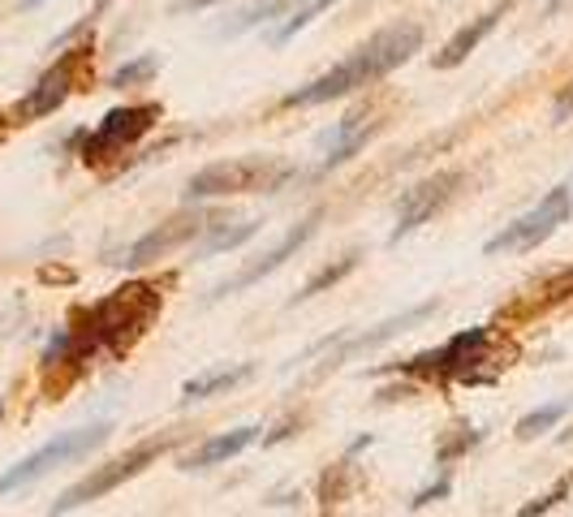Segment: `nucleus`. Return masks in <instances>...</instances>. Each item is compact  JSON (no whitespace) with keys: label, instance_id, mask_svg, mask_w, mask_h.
I'll return each instance as SVG.
<instances>
[{"label":"nucleus","instance_id":"6e6552de","mask_svg":"<svg viewBox=\"0 0 573 517\" xmlns=\"http://www.w3.org/2000/svg\"><path fill=\"white\" fill-rule=\"evenodd\" d=\"M457 186H461V173H457V168H444V173H435L428 181L410 186V190L401 195V203H397V224H393V237H388V242H401V237H410L419 224H428L431 216L457 195Z\"/></svg>","mask_w":573,"mask_h":517},{"label":"nucleus","instance_id":"b1692460","mask_svg":"<svg viewBox=\"0 0 573 517\" xmlns=\"http://www.w3.org/2000/svg\"><path fill=\"white\" fill-rule=\"evenodd\" d=\"M346 479H350V461H341V466H337V479H332V470L324 474V483H319V492H324V505H328V509L346 501Z\"/></svg>","mask_w":573,"mask_h":517},{"label":"nucleus","instance_id":"1a4fd4ad","mask_svg":"<svg viewBox=\"0 0 573 517\" xmlns=\"http://www.w3.org/2000/svg\"><path fill=\"white\" fill-rule=\"evenodd\" d=\"M488 345H492V328H470V332H457L448 345L410 359L401 371H410V375H457V379H466L475 363H483Z\"/></svg>","mask_w":573,"mask_h":517},{"label":"nucleus","instance_id":"4be33fe9","mask_svg":"<svg viewBox=\"0 0 573 517\" xmlns=\"http://www.w3.org/2000/svg\"><path fill=\"white\" fill-rule=\"evenodd\" d=\"M570 414V401H552V406H539V410H530L513 432H517V440H535V436H543V432H552L561 419Z\"/></svg>","mask_w":573,"mask_h":517},{"label":"nucleus","instance_id":"393cba45","mask_svg":"<svg viewBox=\"0 0 573 517\" xmlns=\"http://www.w3.org/2000/svg\"><path fill=\"white\" fill-rule=\"evenodd\" d=\"M570 487H573V479H561V483H557V487H552L548 496H539V501H530V505L522 509V517H535V514H548V509H557V505H561L565 496H570Z\"/></svg>","mask_w":573,"mask_h":517},{"label":"nucleus","instance_id":"4468645a","mask_svg":"<svg viewBox=\"0 0 573 517\" xmlns=\"http://www.w3.org/2000/svg\"><path fill=\"white\" fill-rule=\"evenodd\" d=\"M513 4H517V0H496L488 13H479L470 26H461V31H457V35H453L435 57H431V66H435V70H457V66H461V61H466V57H470V52H475L492 31H496V26H501V17L513 9Z\"/></svg>","mask_w":573,"mask_h":517},{"label":"nucleus","instance_id":"5701e85b","mask_svg":"<svg viewBox=\"0 0 573 517\" xmlns=\"http://www.w3.org/2000/svg\"><path fill=\"white\" fill-rule=\"evenodd\" d=\"M155 70H160V61H155V57L147 52V57H135L130 66H121L117 74L108 78V86H113V91H126V86H143V82H151V78H155Z\"/></svg>","mask_w":573,"mask_h":517},{"label":"nucleus","instance_id":"f8f14e48","mask_svg":"<svg viewBox=\"0 0 573 517\" xmlns=\"http://www.w3.org/2000/svg\"><path fill=\"white\" fill-rule=\"evenodd\" d=\"M431 310H435V302H423V306H410V310H401V315H393V319L375 324L371 332H359V337H337V345H332V341L315 345V350H328V363L319 367V375H324V371H337L341 363L359 359V354H366V350H379V345H388L393 337H401V332H410L414 324H423Z\"/></svg>","mask_w":573,"mask_h":517},{"label":"nucleus","instance_id":"9b49d317","mask_svg":"<svg viewBox=\"0 0 573 517\" xmlns=\"http://www.w3.org/2000/svg\"><path fill=\"white\" fill-rule=\"evenodd\" d=\"M203 228H212V221H203L199 212H177V216H168L164 224H155L151 233H143L121 259H113V263H126V268H147V263H155V259H164V255H173V250H182L186 242H195Z\"/></svg>","mask_w":573,"mask_h":517},{"label":"nucleus","instance_id":"dca6fc26","mask_svg":"<svg viewBox=\"0 0 573 517\" xmlns=\"http://www.w3.org/2000/svg\"><path fill=\"white\" fill-rule=\"evenodd\" d=\"M259 436V427H233V432H224V436H212V440H203L195 453H186L182 457V470H208V466H224L229 457H237L242 448H250Z\"/></svg>","mask_w":573,"mask_h":517},{"label":"nucleus","instance_id":"9d476101","mask_svg":"<svg viewBox=\"0 0 573 517\" xmlns=\"http://www.w3.org/2000/svg\"><path fill=\"white\" fill-rule=\"evenodd\" d=\"M315 228H319V212L302 216V221L293 224V228H289V233L281 237V242H277V246H272V250H264V255H259V259H255L250 268H242V272H237L233 281L215 285L212 294H208V302H220V297H229V294H242V290L259 285L264 277H272V272H277V268L285 263V259H293V255H297V250H302V246H306V242L315 237Z\"/></svg>","mask_w":573,"mask_h":517},{"label":"nucleus","instance_id":"412c9836","mask_svg":"<svg viewBox=\"0 0 573 517\" xmlns=\"http://www.w3.org/2000/svg\"><path fill=\"white\" fill-rule=\"evenodd\" d=\"M332 4H341V0H297V4L289 9V17L281 22V31L272 35V44H277V48H281V44H289L297 31H306V26H311V22H315L324 9H332Z\"/></svg>","mask_w":573,"mask_h":517},{"label":"nucleus","instance_id":"a211bd4d","mask_svg":"<svg viewBox=\"0 0 573 517\" xmlns=\"http://www.w3.org/2000/svg\"><path fill=\"white\" fill-rule=\"evenodd\" d=\"M359 259H362L359 250H346L337 263L319 268V272H315V277H311V281H306V285L293 294V302H289V306H297V302H306V297H315V294H324V290H332V285H341V281H346V277L359 268Z\"/></svg>","mask_w":573,"mask_h":517},{"label":"nucleus","instance_id":"6ab92c4d","mask_svg":"<svg viewBox=\"0 0 573 517\" xmlns=\"http://www.w3.org/2000/svg\"><path fill=\"white\" fill-rule=\"evenodd\" d=\"M297 0H264V4H255V9H242L233 22H224L215 35H242V31H255V26H268V22H277V17H285L289 9H293Z\"/></svg>","mask_w":573,"mask_h":517},{"label":"nucleus","instance_id":"f03ea898","mask_svg":"<svg viewBox=\"0 0 573 517\" xmlns=\"http://www.w3.org/2000/svg\"><path fill=\"white\" fill-rule=\"evenodd\" d=\"M160 290L155 285H143V281H130L121 285L117 294H108L104 302H95L91 310H82L86 319V332L73 328V354H86V350H130L139 337L147 332V324L160 315Z\"/></svg>","mask_w":573,"mask_h":517},{"label":"nucleus","instance_id":"f257e3e1","mask_svg":"<svg viewBox=\"0 0 573 517\" xmlns=\"http://www.w3.org/2000/svg\"><path fill=\"white\" fill-rule=\"evenodd\" d=\"M419 48H423V26H419V22L384 26L379 35H371L366 44H359L346 61H337L328 74H319L315 82H306V86H297V91H289L285 108H315V104L341 99V95H350V91L375 86L379 78H388L397 66H406Z\"/></svg>","mask_w":573,"mask_h":517},{"label":"nucleus","instance_id":"c756f323","mask_svg":"<svg viewBox=\"0 0 573 517\" xmlns=\"http://www.w3.org/2000/svg\"><path fill=\"white\" fill-rule=\"evenodd\" d=\"M26 4H39V0H26Z\"/></svg>","mask_w":573,"mask_h":517},{"label":"nucleus","instance_id":"bb28decb","mask_svg":"<svg viewBox=\"0 0 573 517\" xmlns=\"http://www.w3.org/2000/svg\"><path fill=\"white\" fill-rule=\"evenodd\" d=\"M448 492H453V483H448V474H440V479H435V487H423V492L410 501V509H428V505H435V501H444Z\"/></svg>","mask_w":573,"mask_h":517},{"label":"nucleus","instance_id":"cd10ccee","mask_svg":"<svg viewBox=\"0 0 573 517\" xmlns=\"http://www.w3.org/2000/svg\"><path fill=\"white\" fill-rule=\"evenodd\" d=\"M573 117V78L561 86V95H557V104H552V121H570Z\"/></svg>","mask_w":573,"mask_h":517},{"label":"nucleus","instance_id":"0eeeda50","mask_svg":"<svg viewBox=\"0 0 573 517\" xmlns=\"http://www.w3.org/2000/svg\"><path fill=\"white\" fill-rule=\"evenodd\" d=\"M155 121H160V104H126V108H113V113L100 121V130L86 134L82 160H86V164H100V160L113 155V151L135 148Z\"/></svg>","mask_w":573,"mask_h":517},{"label":"nucleus","instance_id":"20e7f679","mask_svg":"<svg viewBox=\"0 0 573 517\" xmlns=\"http://www.w3.org/2000/svg\"><path fill=\"white\" fill-rule=\"evenodd\" d=\"M108 423H91V427H73V432H61L57 440H48L44 448H35L31 457H22L17 466H9L4 474H0V496H9V492H17V487H31L35 479H44V474H52L57 466H66V461H78V457H86V453H95L100 444L108 440Z\"/></svg>","mask_w":573,"mask_h":517},{"label":"nucleus","instance_id":"7c9ffc66","mask_svg":"<svg viewBox=\"0 0 573 517\" xmlns=\"http://www.w3.org/2000/svg\"><path fill=\"white\" fill-rule=\"evenodd\" d=\"M0 414H4V401H0Z\"/></svg>","mask_w":573,"mask_h":517},{"label":"nucleus","instance_id":"aec40b11","mask_svg":"<svg viewBox=\"0 0 573 517\" xmlns=\"http://www.w3.org/2000/svg\"><path fill=\"white\" fill-rule=\"evenodd\" d=\"M259 233V221H237V224H212L208 242L199 246V255H220V250H237L242 242H250Z\"/></svg>","mask_w":573,"mask_h":517},{"label":"nucleus","instance_id":"39448f33","mask_svg":"<svg viewBox=\"0 0 573 517\" xmlns=\"http://www.w3.org/2000/svg\"><path fill=\"white\" fill-rule=\"evenodd\" d=\"M173 444H177V436H160V440H147V444H139V448H130L126 457H117V461H108V466L91 470L82 483H73L70 492H61V496L52 501V514H73V509H82V505H91V501H100V496L117 492L121 483L139 479L147 466H151L160 453H168Z\"/></svg>","mask_w":573,"mask_h":517},{"label":"nucleus","instance_id":"a878e982","mask_svg":"<svg viewBox=\"0 0 573 517\" xmlns=\"http://www.w3.org/2000/svg\"><path fill=\"white\" fill-rule=\"evenodd\" d=\"M470 444H479V432H461L457 440L440 444V453H435V461H440V466H448V461H453V457H461V453H466Z\"/></svg>","mask_w":573,"mask_h":517},{"label":"nucleus","instance_id":"423d86ee","mask_svg":"<svg viewBox=\"0 0 573 517\" xmlns=\"http://www.w3.org/2000/svg\"><path fill=\"white\" fill-rule=\"evenodd\" d=\"M573 216V190L570 186H557L539 199V208H530L526 216H517L513 224H504L501 233L483 246V255H526L535 250L539 242H548L561 224H570Z\"/></svg>","mask_w":573,"mask_h":517},{"label":"nucleus","instance_id":"c85d7f7f","mask_svg":"<svg viewBox=\"0 0 573 517\" xmlns=\"http://www.w3.org/2000/svg\"><path fill=\"white\" fill-rule=\"evenodd\" d=\"M220 0H177V9H212Z\"/></svg>","mask_w":573,"mask_h":517},{"label":"nucleus","instance_id":"7ed1b4c3","mask_svg":"<svg viewBox=\"0 0 573 517\" xmlns=\"http://www.w3.org/2000/svg\"><path fill=\"white\" fill-rule=\"evenodd\" d=\"M293 168L272 155H237V160H215L199 168L186 186V199H224V195H272L281 190Z\"/></svg>","mask_w":573,"mask_h":517},{"label":"nucleus","instance_id":"2eb2a0df","mask_svg":"<svg viewBox=\"0 0 573 517\" xmlns=\"http://www.w3.org/2000/svg\"><path fill=\"white\" fill-rule=\"evenodd\" d=\"M384 130V121H371V117H362V113H354V117H346L337 130H328L324 134V168H341V164H350L354 155H359L375 134Z\"/></svg>","mask_w":573,"mask_h":517},{"label":"nucleus","instance_id":"f3484780","mask_svg":"<svg viewBox=\"0 0 573 517\" xmlns=\"http://www.w3.org/2000/svg\"><path fill=\"white\" fill-rule=\"evenodd\" d=\"M250 375H255V367H250V363L203 371V375H195V379H186V384H182V401H186V406H190V401H208V397H215V392H229V388L246 384Z\"/></svg>","mask_w":573,"mask_h":517},{"label":"nucleus","instance_id":"ddd939ff","mask_svg":"<svg viewBox=\"0 0 573 517\" xmlns=\"http://www.w3.org/2000/svg\"><path fill=\"white\" fill-rule=\"evenodd\" d=\"M78 61H82V52H66L48 74L39 78L22 99H17V108H13V117L17 121H39V117H48V113H57L66 99H70L73 91V70H78Z\"/></svg>","mask_w":573,"mask_h":517}]
</instances>
